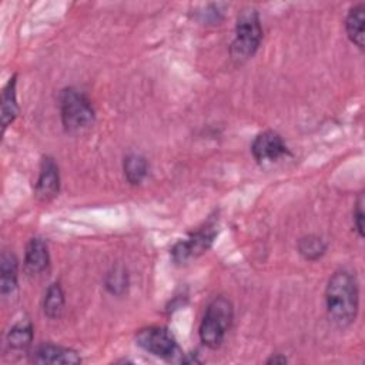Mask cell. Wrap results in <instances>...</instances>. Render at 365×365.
Returning a JSON list of instances; mask_svg holds the SVG:
<instances>
[{
    "label": "cell",
    "instance_id": "cell-8",
    "mask_svg": "<svg viewBox=\"0 0 365 365\" xmlns=\"http://www.w3.org/2000/svg\"><path fill=\"white\" fill-rule=\"evenodd\" d=\"M58 187H60L58 167L53 158L46 157L41 161L36 192L41 200L47 201V200H51L58 192Z\"/></svg>",
    "mask_w": 365,
    "mask_h": 365
},
{
    "label": "cell",
    "instance_id": "cell-12",
    "mask_svg": "<svg viewBox=\"0 0 365 365\" xmlns=\"http://www.w3.org/2000/svg\"><path fill=\"white\" fill-rule=\"evenodd\" d=\"M17 287V259L13 254L4 252L0 262V288L3 295L13 294Z\"/></svg>",
    "mask_w": 365,
    "mask_h": 365
},
{
    "label": "cell",
    "instance_id": "cell-20",
    "mask_svg": "<svg viewBox=\"0 0 365 365\" xmlns=\"http://www.w3.org/2000/svg\"><path fill=\"white\" fill-rule=\"evenodd\" d=\"M285 362H287V358L282 356L281 354H275V355H272V356L267 361V364H285Z\"/></svg>",
    "mask_w": 365,
    "mask_h": 365
},
{
    "label": "cell",
    "instance_id": "cell-18",
    "mask_svg": "<svg viewBox=\"0 0 365 365\" xmlns=\"http://www.w3.org/2000/svg\"><path fill=\"white\" fill-rule=\"evenodd\" d=\"M128 284V277L124 268L117 267L114 268L106 278V287L111 294H121L125 291Z\"/></svg>",
    "mask_w": 365,
    "mask_h": 365
},
{
    "label": "cell",
    "instance_id": "cell-1",
    "mask_svg": "<svg viewBox=\"0 0 365 365\" xmlns=\"http://www.w3.org/2000/svg\"><path fill=\"white\" fill-rule=\"evenodd\" d=\"M359 291L352 272L339 269L332 274L325 289V305L329 319L341 328L351 325L358 314Z\"/></svg>",
    "mask_w": 365,
    "mask_h": 365
},
{
    "label": "cell",
    "instance_id": "cell-9",
    "mask_svg": "<svg viewBox=\"0 0 365 365\" xmlns=\"http://www.w3.org/2000/svg\"><path fill=\"white\" fill-rule=\"evenodd\" d=\"M33 361L37 364H80L81 358L73 349L53 344H43L34 351Z\"/></svg>",
    "mask_w": 365,
    "mask_h": 365
},
{
    "label": "cell",
    "instance_id": "cell-16",
    "mask_svg": "<svg viewBox=\"0 0 365 365\" xmlns=\"http://www.w3.org/2000/svg\"><path fill=\"white\" fill-rule=\"evenodd\" d=\"M148 164L143 155L130 154L124 158V174L128 182L140 184L147 175Z\"/></svg>",
    "mask_w": 365,
    "mask_h": 365
},
{
    "label": "cell",
    "instance_id": "cell-15",
    "mask_svg": "<svg viewBox=\"0 0 365 365\" xmlns=\"http://www.w3.org/2000/svg\"><path fill=\"white\" fill-rule=\"evenodd\" d=\"M64 308V294L60 284L54 282L47 288L43 301V311L48 318H58Z\"/></svg>",
    "mask_w": 365,
    "mask_h": 365
},
{
    "label": "cell",
    "instance_id": "cell-2",
    "mask_svg": "<svg viewBox=\"0 0 365 365\" xmlns=\"http://www.w3.org/2000/svg\"><path fill=\"white\" fill-rule=\"evenodd\" d=\"M234 319L232 304L227 297H215L207 307L200 325V339L208 348H218Z\"/></svg>",
    "mask_w": 365,
    "mask_h": 365
},
{
    "label": "cell",
    "instance_id": "cell-5",
    "mask_svg": "<svg viewBox=\"0 0 365 365\" xmlns=\"http://www.w3.org/2000/svg\"><path fill=\"white\" fill-rule=\"evenodd\" d=\"M137 344L147 352L165 358L173 359L175 355H178V345L171 334L165 327H145L141 328L135 334Z\"/></svg>",
    "mask_w": 365,
    "mask_h": 365
},
{
    "label": "cell",
    "instance_id": "cell-19",
    "mask_svg": "<svg viewBox=\"0 0 365 365\" xmlns=\"http://www.w3.org/2000/svg\"><path fill=\"white\" fill-rule=\"evenodd\" d=\"M354 222L361 237H364V197L359 195L355 210H354Z\"/></svg>",
    "mask_w": 365,
    "mask_h": 365
},
{
    "label": "cell",
    "instance_id": "cell-14",
    "mask_svg": "<svg viewBox=\"0 0 365 365\" xmlns=\"http://www.w3.org/2000/svg\"><path fill=\"white\" fill-rule=\"evenodd\" d=\"M19 113V106L16 100V77L10 78L4 91H3V103H1V124L6 128L10 123L14 121Z\"/></svg>",
    "mask_w": 365,
    "mask_h": 365
},
{
    "label": "cell",
    "instance_id": "cell-6",
    "mask_svg": "<svg viewBox=\"0 0 365 365\" xmlns=\"http://www.w3.org/2000/svg\"><path fill=\"white\" fill-rule=\"evenodd\" d=\"M251 151L259 164H268L284 157L288 153V148L278 133L267 130L255 137L251 145Z\"/></svg>",
    "mask_w": 365,
    "mask_h": 365
},
{
    "label": "cell",
    "instance_id": "cell-13",
    "mask_svg": "<svg viewBox=\"0 0 365 365\" xmlns=\"http://www.w3.org/2000/svg\"><path fill=\"white\" fill-rule=\"evenodd\" d=\"M33 341V325L29 319H21L11 327L7 334V342L14 349H24Z\"/></svg>",
    "mask_w": 365,
    "mask_h": 365
},
{
    "label": "cell",
    "instance_id": "cell-7",
    "mask_svg": "<svg viewBox=\"0 0 365 365\" xmlns=\"http://www.w3.org/2000/svg\"><path fill=\"white\" fill-rule=\"evenodd\" d=\"M214 237H215L214 225H210V224L205 225L204 228L192 232L185 240H181L180 242H177L171 251L173 258L177 262H184L192 257L200 255L211 245Z\"/></svg>",
    "mask_w": 365,
    "mask_h": 365
},
{
    "label": "cell",
    "instance_id": "cell-11",
    "mask_svg": "<svg viewBox=\"0 0 365 365\" xmlns=\"http://www.w3.org/2000/svg\"><path fill=\"white\" fill-rule=\"evenodd\" d=\"M364 23H365V6L364 3H359L349 9L345 19L346 34L349 40L359 48H364V37H365Z\"/></svg>",
    "mask_w": 365,
    "mask_h": 365
},
{
    "label": "cell",
    "instance_id": "cell-10",
    "mask_svg": "<svg viewBox=\"0 0 365 365\" xmlns=\"http://www.w3.org/2000/svg\"><path fill=\"white\" fill-rule=\"evenodd\" d=\"M48 248L41 238H31L26 248L24 265L29 272L38 274L43 272L48 265Z\"/></svg>",
    "mask_w": 365,
    "mask_h": 365
},
{
    "label": "cell",
    "instance_id": "cell-3",
    "mask_svg": "<svg viewBox=\"0 0 365 365\" xmlns=\"http://www.w3.org/2000/svg\"><path fill=\"white\" fill-rule=\"evenodd\" d=\"M61 121L67 131L77 133L93 125L96 114L90 100L76 88H66L60 96Z\"/></svg>",
    "mask_w": 365,
    "mask_h": 365
},
{
    "label": "cell",
    "instance_id": "cell-4",
    "mask_svg": "<svg viewBox=\"0 0 365 365\" xmlns=\"http://www.w3.org/2000/svg\"><path fill=\"white\" fill-rule=\"evenodd\" d=\"M262 29L259 16L254 9L242 10L237 19L235 37L231 44V56L234 60L244 61L250 58L259 47Z\"/></svg>",
    "mask_w": 365,
    "mask_h": 365
},
{
    "label": "cell",
    "instance_id": "cell-17",
    "mask_svg": "<svg viewBox=\"0 0 365 365\" xmlns=\"http://www.w3.org/2000/svg\"><path fill=\"white\" fill-rule=\"evenodd\" d=\"M298 251L305 259L315 261L324 255V252L327 251V244L324 242V240L321 237L307 235L299 240Z\"/></svg>",
    "mask_w": 365,
    "mask_h": 365
}]
</instances>
